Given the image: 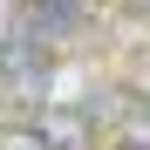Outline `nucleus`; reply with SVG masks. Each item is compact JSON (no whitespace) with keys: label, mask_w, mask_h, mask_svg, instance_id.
Here are the masks:
<instances>
[{"label":"nucleus","mask_w":150,"mask_h":150,"mask_svg":"<svg viewBox=\"0 0 150 150\" xmlns=\"http://www.w3.org/2000/svg\"><path fill=\"white\" fill-rule=\"evenodd\" d=\"M0 150H55V137H48L41 123H7V130H0Z\"/></svg>","instance_id":"obj_1"},{"label":"nucleus","mask_w":150,"mask_h":150,"mask_svg":"<svg viewBox=\"0 0 150 150\" xmlns=\"http://www.w3.org/2000/svg\"><path fill=\"white\" fill-rule=\"evenodd\" d=\"M130 7H137V14H150V0H130Z\"/></svg>","instance_id":"obj_2"}]
</instances>
